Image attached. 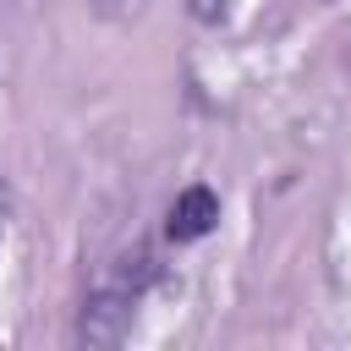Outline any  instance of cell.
I'll return each instance as SVG.
<instances>
[{
    "label": "cell",
    "mask_w": 351,
    "mask_h": 351,
    "mask_svg": "<svg viewBox=\"0 0 351 351\" xmlns=\"http://www.w3.org/2000/svg\"><path fill=\"white\" fill-rule=\"evenodd\" d=\"M154 280H159V263L148 247L99 263L88 280V296H82V313H77V340L82 346H121Z\"/></svg>",
    "instance_id": "obj_1"
},
{
    "label": "cell",
    "mask_w": 351,
    "mask_h": 351,
    "mask_svg": "<svg viewBox=\"0 0 351 351\" xmlns=\"http://www.w3.org/2000/svg\"><path fill=\"white\" fill-rule=\"evenodd\" d=\"M104 16H115V22H126V16H137L143 11V0H93Z\"/></svg>",
    "instance_id": "obj_4"
},
{
    "label": "cell",
    "mask_w": 351,
    "mask_h": 351,
    "mask_svg": "<svg viewBox=\"0 0 351 351\" xmlns=\"http://www.w3.org/2000/svg\"><path fill=\"white\" fill-rule=\"evenodd\" d=\"M214 225H219V192H214V186H203V181L181 186V192L170 197V208H165V236H170L176 247L203 241Z\"/></svg>",
    "instance_id": "obj_2"
},
{
    "label": "cell",
    "mask_w": 351,
    "mask_h": 351,
    "mask_svg": "<svg viewBox=\"0 0 351 351\" xmlns=\"http://www.w3.org/2000/svg\"><path fill=\"white\" fill-rule=\"evenodd\" d=\"M186 11L203 22V27H225L236 16V0H186Z\"/></svg>",
    "instance_id": "obj_3"
}]
</instances>
